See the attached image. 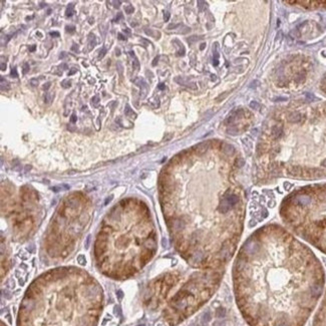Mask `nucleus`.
<instances>
[{
    "label": "nucleus",
    "mask_w": 326,
    "mask_h": 326,
    "mask_svg": "<svg viewBox=\"0 0 326 326\" xmlns=\"http://www.w3.org/2000/svg\"><path fill=\"white\" fill-rule=\"evenodd\" d=\"M233 285L249 326H304L323 293L325 272L309 247L280 226L269 225L242 245Z\"/></svg>",
    "instance_id": "nucleus-1"
},
{
    "label": "nucleus",
    "mask_w": 326,
    "mask_h": 326,
    "mask_svg": "<svg viewBox=\"0 0 326 326\" xmlns=\"http://www.w3.org/2000/svg\"><path fill=\"white\" fill-rule=\"evenodd\" d=\"M103 292L92 281L55 277L41 280L27 291L18 326H95Z\"/></svg>",
    "instance_id": "nucleus-2"
},
{
    "label": "nucleus",
    "mask_w": 326,
    "mask_h": 326,
    "mask_svg": "<svg viewBox=\"0 0 326 326\" xmlns=\"http://www.w3.org/2000/svg\"><path fill=\"white\" fill-rule=\"evenodd\" d=\"M280 215L297 236L326 254V183L294 191L283 201Z\"/></svg>",
    "instance_id": "nucleus-3"
},
{
    "label": "nucleus",
    "mask_w": 326,
    "mask_h": 326,
    "mask_svg": "<svg viewBox=\"0 0 326 326\" xmlns=\"http://www.w3.org/2000/svg\"><path fill=\"white\" fill-rule=\"evenodd\" d=\"M223 269H212L193 274L181 285L162 310L165 321L176 326L193 315L216 292Z\"/></svg>",
    "instance_id": "nucleus-4"
},
{
    "label": "nucleus",
    "mask_w": 326,
    "mask_h": 326,
    "mask_svg": "<svg viewBox=\"0 0 326 326\" xmlns=\"http://www.w3.org/2000/svg\"><path fill=\"white\" fill-rule=\"evenodd\" d=\"M312 326H326V290L319 308L315 314Z\"/></svg>",
    "instance_id": "nucleus-5"
},
{
    "label": "nucleus",
    "mask_w": 326,
    "mask_h": 326,
    "mask_svg": "<svg viewBox=\"0 0 326 326\" xmlns=\"http://www.w3.org/2000/svg\"><path fill=\"white\" fill-rule=\"evenodd\" d=\"M220 150H221L222 153H224L227 156H234L235 154V148L232 145L230 144H226V143H222L221 147H220Z\"/></svg>",
    "instance_id": "nucleus-6"
},
{
    "label": "nucleus",
    "mask_w": 326,
    "mask_h": 326,
    "mask_svg": "<svg viewBox=\"0 0 326 326\" xmlns=\"http://www.w3.org/2000/svg\"><path fill=\"white\" fill-rule=\"evenodd\" d=\"M175 81L178 82L179 84H181V85H184V86H187V87H190V88H193V89H195L197 86H196V84L194 83V82H190L188 81L187 79H185L184 77H176L175 78Z\"/></svg>",
    "instance_id": "nucleus-7"
},
{
    "label": "nucleus",
    "mask_w": 326,
    "mask_h": 326,
    "mask_svg": "<svg viewBox=\"0 0 326 326\" xmlns=\"http://www.w3.org/2000/svg\"><path fill=\"white\" fill-rule=\"evenodd\" d=\"M87 45H88V50H92L93 48H95V46L97 45V38H95V36L93 34H89L88 35V38H87Z\"/></svg>",
    "instance_id": "nucleus-8"
},
{
    "label": "nucleus",
    "mask_w": 326,
    "mask_h": 326,
    "mask_svg": "<svg viewBox=\"0 0 326 326\" xmlns=\"http://www.w3.org/2000/svg\"><path fill=\"white\" fill-rule=\"evenodd\" d=\"M133 83L135 84V85H137L139 87H141L142 89H145V88H148V85H147V82L145 81L144 78L142 77H137L135 78V79H133Z\"/></svg>",
    "instance_id": "nucleus-9"
},
{
    "label": "nucleus",
    "mask_w": 326,
    "mask_h": 326,
    "mask_svg": "<svg viewBox=\"0 0 326 326\" xmlns=\"http://www.w3.org/2000/svg\"><path fill=\"white\" fill-rule=\"evenodd\" d=\"M125 115H127V117H129V119H135V117H137V113H135V111H133V109H131V107H129V105H125Z\"/></svg>",
    "instance_id": "nucleus-10"
},
{
    "label": "nucleus",
    "mask_w": 326,
    "mask_h": 326,
    "mask_svg": "<svg viewBox=\"0 0 326 326\" xmlns=\"http://www.w3.org/2000/svg\"><path fill=\"white\" fill-rule=\"evenodd\" d=\"M73 13H74V4L73 3H70V4H68L67 8H66L65 15L67 17H69V16H72Z\"/></svg>",
    "instance_id": "nucleus-11"
},
{
    "label": "nucleus",
    "mask_w": 326,
    "mask_h": 326,
    "mask_svg": "<svg viewBox=\"0 0 326 326\" xmlns=\"http://www.w3.org/2000/svg\"><path fill=\"white\" fill-rule=\"evenodd\" d=\"M0 80H1V90H7L9 88V83L8 81H7L6 79H5L3 76H1V78H0Z\"/></svg>",
    "instance_id": "nucleus-12"
},
{
    "label": "nucleus",
    "mask_w": 326,
    "mask_h": 326,
    "mask_svg": "<svg viewBox=\"0 0 326 326\" xmlns=\"http://www.w3.org/2000/svg\"><path fill=\"white\" fill-rule=\"evenodd\" d=\"M146 33L148 35H150V36H153V37H155V38H159V37H160V35H161V33L159 32V31H154V30H149V29H146Z\"/></svg>",
    "instance_id": "nucleus-13"
},
{
    "label": "nucleus",
    "mask_w": 326,
    "mask_h": 326,
    "mask_svg": "<svg viewBox=\"0 0 326 326\" xmlns=\"http://www.w3.org/2000/svg\"><path fill=\"white\" fill-rule=\"evenodd\" d=\"M52 99H53V95L50 93V92H47V93H45V97H44V103H46V105H50L52 101Z\"/></svg>",
    "instance_id": "nucleus-14"
},
{
    "label": "nucleus",
    "mask_w": 326,
    "mask_h": 326,
    "mask_svg": "<svg viewBox=\"0 0 326 326\" xmlns=\"http://www.w3.org/2000/svg\"><path fill=\"white\" fill-rule=\"evenodd\" d=\"M176 41H177V43L179 44V47H180V50L178 51V55L179 56H183L185 54V47L183 46V44L178 40V39H176Z\"/></svg>",
    "instance_id": "nucleus-15"
},
{
    "label": "nucleus",
    "mask_w": 326,
    "mask_h": 326,
    "mask_svg": "<svg viewBox=\"0 0 326 326\" xmlns=\"http://www.w3.org/2000/svg\"><path fill=\"white\" fill-rule=\"evenodd\" d=\"M91 105H93L95 107H97L99 105V97H97V95H95V97H93L91 99Z\"/></svg>",
    "instance_id": "nucleus-16"
},
{
    "label": "nucleus",
    "mask_w": 326,
    "mask_h": 326,
    "mask_svg": "<svg viewBox=\"0 0 326 326\" xmlns=\"http://www.w3.org/2000/svg\"><path fill=\"white\" fill-rule=\"evenodd\" d=\"M227 133H230V135H237V133H238V129H237V127H230L229 129H227Z\"/></svg>",
    "instance_id": "nucleus-17"
},
{
    "label": "nucleus",
    "mask_w": 326,
    "mask_h": 326,
    "mask_svg": "<svg viewBox=\"0 0 326 326\" xmlns=\"http://www.w3.org/2000/svg\"><path fill=\"white\" fill-rule=\"evenodd\" d=\"M133 69H135V70H139V60H137V58L135 57H133Z\"/></svg>",
    "instance_id": "nucleus-18"
},
{
    "label": "nucleus",
    "mask_w": 326,
    "mask_h": 326,
    "mask_svg": "<svg viewBox=\"0 0 326 326\" xmlns=\"http://www.w3.org/2000/svg\"><path fill=\"white\" fill-rule=\"evenodd\" d=\"M61 85H62V87H63V88H69L70 85H71V82H70L68 79H64V80H62Z\"/></svg>",
    "instance_id": "nucleus-19"
},
{
    "label": "nucleus",
    "mask_w": 326,
    "mask_h": 326,
    "mask_svg": "<svg viewBox=\"0 0 326 326\" xmlns=\"http://www.w3.org/2000/svg\"><path fill=\"white\" fill-rule=\"evenodd\" d=\"M213 64L215 66H217L219 64V54H218L217 51H215L214 53V59H213Z\"/></svg>",
    "instance_id": "nucleus-20"
},
{
    "label": "nucleus",
    "mask_w": 326,
    "mask_h": 326,
    "mask_svg": "<svg viewBox=\"0 0 326 326\" xmlns=\"http://www.w3.org/2000/svg\"><path fill=\"white\" fill-rule=\"evenodd\" d=\"M77 262H78V264L84 265V264H85V263H86L85 257H84L83 255H79V256L77 257Z\"/></svg>",
    "instance_id": "nucleus-21"
},
{
    "label": "nucleus",
    "mask_w": 326,
    "mask_h": 326,
    "mask_svg": "<svg viewBox=\"0 0 326 326\" xmlns=\"http://www.w3.org/2000/svg\"><path fill=\"white\" fill-rule=\"evenodd\" d=\"M133 10H135V9H133V5H127V6L125 7V13H127V14H131V13L133 12Z\"/></svg>",
    "instance_id": "nucleus-22"
},
{
    "label": "nucleus",
    "mask_w": 326,
    "mask_h": 326,
    "mask_svg": "<svg viewBox=\"0 0 326 326\" xmlns=\"http://www.w3.org/2000/svg\"><path fill=\"white\" fill-rule=\"evenodd\" d=\"M250 107L251 109H260V105H259L258 103H256V101H251L250 103Z\"/></svg>",
    "instance_id": "nucleus-23"
},
{
    "label": "nucleus",
    "mask_w": 326,
    "mask_h": 326,
    "mask_svg": "<svg viewBox=\"0 0 326 326\" xmlns=\"http://www.w3.org/2000/svg\"><path fill=\"white\" fill-rule=\"evenodd\" d=\"M206 5H207V3H206L205 1H198V6H199V9L201 11L204 10V8L206 7Z\"/></svg>",
    "instance_id": "nucleus-24"
},
{
    "label": "nucleus",
    "mask_w": 326,
    "mask_h": 326,
    "mask_svg": "<svg viewBox=\"0 0 326 326\" xmlns=\"http://www.w3.org/2000/svg\"><path fill=\"white\" fill-rule=\"evenodd\" d=\"M29 69H30L29 63H27V62H24V63H23V73L26 74L27 72L29 71Z\"/></svg>",
    "instance_id": "nucleus-25"
},
{
    "label": "nucleus",
    "mask_w": 326,
    "mask_h": 326,
    "mask_svg": "<svg viewBox=\"0 0 326 326\" xmlns=\"http://www.w3.org/2000/svg\"><path fill=\"white\" fill-rule=\"evenodd\" d=\"M66 31L69 33H73L74 31H75V26H73V25H67V26L65 27Z\"/></svg>",
    "instance_id": "nucleus-26"
},
{
    "label": "nucleus",
    "mask_w": 326,
    "mask_h": 326,
    "mask_svg": "<svg viewBox=\"0 0 326 326\" xmlns=\"http://www.w3.org/2000/svg\"><path fill=\"white\" fill-rule=\"evenodd\" d=\"M105 53H107V48L103 47V48H101V51H99V59H101V58H103V56L105 55Z\"/></svg>",
    "instance_id": "nucleus-27"
},
{
    "label": "nucleus",
    "mask_w": 326,
    "mask_h": 326,
    "mask_svg": "<svg viewBox=\"0 0 326 326\" xmlns=\"http://www.w3.org/2000/svg\"><path fill=\"white\" fill-rule=\"evenodd\" d=\"M11 76L14 78L18 77V74H17V70H16V67H12V69H11Z\"/></svg>",
    "instance_id": "nucleus-28"
},
{
    "label": "nucleus",
    "mask_w": 326,
    "mask_h": 326,
    "mask_svg": "<svg viewBox=\"0 0 326 326\" xmlns=\"http://www.w3.org/2000/svg\"><path fill=\"white\" fill-rule=\"evenodd\" d=\"M39 83L38 79H36V78H32V79H30V84L32 86H37Z\"/></svg>",
    "instance_id": "nucleus-29"
},
{
    "label": "nucleus",
    "mask_w": 326,
    "mask_h": 326,
    "mask_svg": "<svg viewBox=\"0 0 326 326\" xmlns=\"http://www.w3.org/2000/svg\"><path fill=\"white\" fill-rule=\"evenodd\" d=\"M197 40H199V37H198V36H192V37H190V38H188V41H189V43H193V42H195V41H197Z\"/></svg>",
    "instance_id": "nucleus-30"
},
{
    "label": "nucleus",
    "mask_w": 326,
    "mask_h": 326,
    "mask_svg": "<svg viewBox=\"0 0 326 326\" xmlns=\"http://www.w3.org/2000/svg\"><path fill=\"white\" fill-rule=\"evenodd\" d=\"M50 85H51V82H46V83H44L43 84V86H42V88L44 90H48L50 88Z\"/></svg>",
    "instance_id": "nucleus-31"
},
{
    "label": "nucleus",
    "mask_w": 326,
    "mask_h": 326,
    "mask_svg": "<svg viewBox=\"0 0 326 326\" xmlns=\"http://www.w3.org/2000/svg\"><path fill=\"white\" fill-rule=\"evenodd\" d=\"M76 121H77V117H76L75 113H72L71 117H70V121H71L72 123H75Z\"/></svg>",
    "instance_id": "nucleus-32"
},
{
    "label": "nucleus",
    "mask_w": 326,
    "mask_h": 326,
    "mask_svg": "<svg viewBox=\"0 0 326 326\" xmlns=\"http://www.w3.org/2000/svg\"><path fill=\"white\" fill-rule=\"evenodd\" d=\"M111 3H113V6H115V8H119V7L121 6V1H113Z\"/></svg>",
    "instance_id": "nucleus-33"
},
{
    "label": "nucleus",
    "mask_w": 326,
    "mask_h": 326,
    "mask_svg": "<svg viewBox=\"0 0 326 326\" xmlns=\"http://www.w3.org/2000/svg\"><path fill=\"white\" fill-rule=\"evenodd\" d=\"M169 19H170V13H169L168 11H166V12L164 13V20L168 21Z\"/></svg>",
    "instance_id": "nucleus-34"
},
{
    "label": "nucleus",
    "mask_w": 326,
    "mask_h": 326,
    "mask_svg": "<svg viewBox=\"0 0 326 326\" xmlns=\"http://www.w3.org/2000/svg\"><path fill=\"white\" fill-rule=\"evenodd\" d=\"M49 34L52 37H59V33L56 32V31H51V32H49Z\"/></svg>",
    "instance_id": "nucleus-35"
},
{
    "label": "nucleus",
    "mask_w": 326,
    "mask_h": 326,
    "mask_svg": "<svg viewBox=\"0 0 326 326\" xmlns=\"http://www.w3.org/2000/svg\"><path fill=\"white\" fill-rule=\"evenodd\" d=\"M117 37H119V40H125V39H127V37H125L123 33H119V34H117Z\"/></svg>",
    "instance_id": "nucleus-36"
},
{
    "label": "nucleus",
    "mask_w": 326,
    "mask_h": 326,
    "mask_svg": "<svg viewBox=\"0 0 326 326\" xmlns=\"http://www.w3.org/2000/svg\"><path fill=\"white\" fill-rule=\"evenodd\" d=\"M0 68H1V70H2V71H4L5 69H6V63H5V62H1V64H0Z\"/></svg>",
    "instance_id": "nucleus-37"
},
{
    "label": "nucleus",
    "mask_w": 326,
    "mask_h": 326,
    "mask_svg": "<svg viewBox=\"0 0 326 326\" xmlns=\"http://www.w3.org/2000/svg\"><path fill=\"white\" fill-rule=\"evenodd\" d=\"M89 243H90V236H87V238H86V243H85V248L89 247Z\"/></svg>",
    "instance_id": "nucleus-38"
},
{
    "label": "nucleus",
    "mask_w": 326,
    "mask_h": 326,
    "mask_svg": "<svg viewBox=\"0 0 326 326\" xmlns=\"http://www.w3.org/2000/svg\"><path fill=\"white\" fill-rule=\"evenodd\" d=\"M71 50H73V51H76L77 52L78 51V46L76 44H73V46H72L71 47Z\"/></svg>",
    "instance_id": "nucleus-39"
},
{
    "label": "nucleus",
    "mask_w": 326,
    "mask_h": 326,
    "mask_svg": "<svg viewBox=\"0 0 326 326\" xmlns=\"http://www.w3.org/2000/svg\"><path fill=\"white\" fill-rule=\"evenodd\" d=\"M179 24H171L168 26V29H172V28H176V27H178Z\"/></svg>",
    "instance_id": "nucleus-40"
},
{
    "label": "nucleus",
    "mask_w": 326,
    "mask_h": 326,
    "mask_svg": "<svg viewBox=\"0 0 326 326\" xmlns=\"http://www.w3.org/2000/svg\"><path fill=\"white\" fill-rule=\"evenodd\" d=\"M121 18H123V14H121V13H119V15H117V18H115V21H119Z\"/></svg>",
    "instance_id": "nucleus-41"
},
{
    "label": "nucleus",
    "mask_w": 326,
    "mask_h": 326,
    "mask_svg": "<svg viewBox=\"0 0 326 326\" xmlns=\"http://www.w3.org/2000/svg\"><path fill=\"white\" fill-rule=\"evenodd\" d=\"M158 60H159V57L157 56V57L154 59V62H153V66H156L157 65V63H158Z\"/></svg>",
    "instance_id": "nucleus-42"
},
{
    "label": "nucleus",
    "mask_w": 326,
    "mask_h": 326,
    "mask_svg": "<svg viewBox=\"0 0 326 326\" xmlns=\"http://www.w3.org/2000/svg\"><path fill=\"white\" fill-rule=\"evenodd\" d=\"M123 31H125V33H127V35H131V29L125 28V29H123Z\"/></svg>",
    "instance_id": "nucleus-43"
},
{
    "label": "nucleus",
    "mask_w": 326,
    "mask_h": 326,
    "mask_svg": "<svg viewBox=\"0 0 326 326\" xmlns=\"http://www.w3.org/2000/svg\"><path fill=\"white\" fill-rule=\"evenodd\" d=\"M75 72H76V69H75V68H72V69H71V71H69V72H68V75H71V74L75 73Z\"/></svg>",
    "instance_id": "nucleus-44"
},
{
    "label": "nucleus",
    "mask_w": 326,
    "mask_h": 326,
    "mask_svg": "<svg viewBox=\"0 0 326 326\" xmlns=\"http://www.w3.org/2000/svg\"><path fill=\"white\" fill-rule=\"evenodd\" d=\"M226 95H227V93H225V95H220L219 97H217V101H221V99H224V97H225Z\"/></svg>",
    "instance_id": "nucleus-45"
},
{
    "label": "nucleus",
    "mask_w": 326,
    "mask_h": 326,
    "mask_svg": "<svg viewBox=\"0 0 326 326\" xmlns=\"http://www.w3.org/2000/svg\"><path fill=\"white\" fill-rule=\"evenodd\" d=\"M111 199H113V196H111V197L107 198V201H105V205H107V203H109V202H111Z\"/></svg>",
    "instance_id": "nucleus-46"
},
{
    "label": "nucleus",
    "mask_w": 326,
    "mask_h": 326,
    "mask_svg": "<svg viewBox=\"0 0 326 326\" xmlns=\"http://www.w3.org/2000/svg\"><path fill=\"white\" fill-rule=\"evenodd\" d=\"M159 88H160V89H165V84L164 83H160V84H159Z\"/></svg>",
    "instance_id": "nucleus-47"
},
{
    "label": "nucleus",
    "mask_w": 326,
    "mask_h": 326,
    "mask_svg": "<svg viewBox=\"0 0 326 326\" xmlns=\"http://www.w3.org/2000/svg\"><path fill=\"white\" fill-rule=\"evenodd\" d=\"M205 46H206V43H202V44H201V46H200V49H201V50H203L204 48H205Z\"/></svg>",
    "instance_id": "nucleus-48"
},
{
    "label": "nucleus",
    "mask_w": 326,
    "mask_h": 326,
    "mask_svg": "<svg viewBox=\"0 0 326 326\" xmlns=\"http://www.w3.org/2000/svg\"><path fill=\"white\" fill-rule=\"evenodd\" d=\"M35 48H36V46H35V45H33V46H31V47L29 48V50H30V51H34Z\"/></svg>",
    "instance_id": "nucleus-49"
},
{
    "label": "nucleus",
    "mask_w": 326,
    "mask_h": 326,
    "mask_svg": "<svg viewBox=\"0 0 326 326\" xmlns=\"http://www.w3.org/2000/svg\"><path fill=\"white\" fill-rule=\"evenodd\" d=\"M88 22H89V24H92V23L95 22V19H92V18H89L88 19Z\"/></svg>",
    "instance_id": "nucleus-50"
},
{
    "label": "nucleus",
    "mask_w": 326,
    "mask_h": 326,
    "mask_svg": "<svg viewBox=\"0 0 326 326\" xmlns=\"http://www.w3.org/2000/svg\"><path fill=\"white\" fill-rule=\"evenodd\" d=\"M44 6H46V3H44V2H40V7H44Z\"/></svg>",
    "instance_id": "nucleus-51"
},
{
    "label": "nucleus",
    "mask_w": 326,
    "mask_h": 326,
    "mask_svg": "<svg viewBox=\"0 0 326 326\" xmlns=\"http://www.w3.org/2000/svg\"><path fill=\"white\" fill-rule=\"evenodd\" d=\"M62 54H60V58H62V57H64V56H65V52H61Z\"/></svg>",
    "instance_id": "nucleus-52"
},
{
    "label": "nucleus",
    "mask_w": 326,
    "mask_h": 326,
    "mask_svg": "<svg viewBox=\"0 0 326 326\" xmlns=\"http://www.w3.org/2000/svg\"><path fill=\"white\" fill-rule=\"evenodd\" d=\"M115 52H117V53H115L117 55H119V54H121V53H119V52H121V50H119V49H117V50H115Z\"/></svg>",
    "instance_id": "nucleus-53"
},
{
    "label": "nucleus",
    "mask_w": 326,
    "mask_h": 326,
    "mask_svg": "<svg viewBox=\"0 0 326 326\" xmlns=\"http://www.w3.org/2000/svg\"><path fill=\"white\" fill-rule=\"evenodd\" d=\"M2 326H4V324H2Z\"/></svg>",
    "instance_id": "nucleus-54"
}]
</instances>
